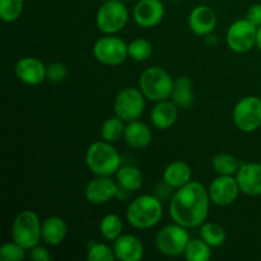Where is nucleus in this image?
Instances as JSON below:
<instances>
[{"label":"nucleus","mask_w":261,"mask_h":261,"mask_svg":"<svg viewBox=\"0 0 261 261\" xmlns=\"http://www.w3.org/2000/svg\"><path fill=\"white\" fill-rule=\"evenodd\" d=\"M135 23L143 28H153L162 22L165 7L161 0H139L133 12Z\"/></svg>","instance_id":"nucleus-15"},{"label":"nucleus","mask_w":261,"mask_h":261,"mask_svg":"<svg viewBox=\"0 0 261 261\" xmlns=\"http://www.w3.org/2000/svg\"><path fill=\"white\" fill-rule=\"evenodd\" d=\"M24 0H0V18L5 23H13L22 15Z\"/></svg>","instance_id":"nucleus-30"},{"label":"nucleus","mask_w":261,"mask_h":261,"mask_svg":"<svg viewBox=\"0 0 261 261\" xmlns=\"http://www.w3.org/2000/svg\"><path fill=\"white\" fill-rule=\"evenodd\" d=\"M173 103L178 109H189L194 102L193 93V82L188 76H178L173 83L172 96H171Z\"/></svg>","instance_id":"nucleus-24"},{"label":"nucleus","mask_w":261,"mask_h":261,"mask_svg":"<svg viewBox=\"0 0 261 261\" xmlns=\"http://www.w3.org/2000/svg\"><path fill=\"white\" fill-rule=\"evenodd\" d=\"M68 234V226L60 217H48L42 222L41 236L42 240L50 246H58L65 240Z\"/></svg>","instance_id":"nucleus-21"},{"label":"nucleus","mask_w":261,"mask_h":261,"mask_svg":"<svg viewBox=\"0 0 261 261\" xmlns=\"http://www.w3.org/2000/svg\"><path fill=\"white\" fill-rule=\"evenodd\" d=\"M189 242H190V234L188 228L176 222L163 227L155 236V246L158 251L167 256H178L185 254Z\"/></svg>","instance_id":"nucleus-7"},{"label":"nucleus","mask_w":261,"mask_h":261,"mask_svg":"<svg viewBox=\"0 0 261 261\" xmlns=\"http://www.w3.org/2000/svg\"><path fill=\"white\" fill-rule=\"evenodd\" d=\"M41 222L33 211H22L13 221L12 236L13 241L19 244L25 250L37 246L41 236Z\"/></svg>","instance_id":"nucleus-5"},{"label":"nucleus","mask_w":261,"mask_h":261,"mask_svg":"<svg viewBox=\"0 0 261 261\" xmlns=\"http://www.w3.org/2000/svg\"><path fill=\"white\" fill-rule=\"evenodd\" d=\"M246 18L255 24L256 27H260L261 25V4L257 3V4H252L251 7L247 9Z\"/></svg>","instance_id":"nucleus-36"},{"label":"nucleus","mask_w":261,"mask_h":261,"mask_svg":"<svg viewBox=\"0 0 261 261\" xmlns=\"http://www.w3.org/2000/svg\"><path fill=\"white\" fill-rule=\"evenodd\" d=\"M114 252L121 261H139L144 255V246L138 237L121 234L114 241Z\"/></svg>","instance_id":"nucleus-18"},{"label":"nucleus","mask_w":261,"mask_h":261,"mask_svg":"<svg viewBox=\"0 0 261 261\" xmlns=\"http://www.w3.org/2000/svg\"><path fill=\"white\" fill-rule=\"evenodd\" d=\"M30 259L35 261H48L51 259V255L48 250L43 246H35L30 250Z\"/></svg>","instance_id":"nucleus-35"},{"label":"nucleus","mask_w":261,"mask_h":261,"mask_svg":"<svg viewBox=\"0 0 261 261\" xmlns=\"http://www.w3.org/2000/svg\"><path fill=\"white\" fill-rule=\"evenodd\" d=\"M93 55L97 61L103 65L117 66L129 58L127 43L120 37L110 35L96 41L93 46Z\"/></svg>","instance_id":"nucleus-10"},{"label":"nucleus","mask_w":261,"mask_h":261,"mask_svg":"<svg viewBox=\"0 0 261 261\" xmlns=\"http://www.w3.org/2000/svg\"><path fill=\"white\" fill-rule=\"evenodd\" d=\"M86 165L96 176H112L121 167V157L112 143L94 142L87 149Z\"/></svg>","instance_id":"nucleus-3"},{"label":"nucleus","mask_w":261,"mask_h":261,"mask_svg":"<svg viewBox=\"0 0 261 261\" xmlns=\"http://www.w3.org/2000/svg\"><path fill=\"white\" fill-rule=\"evenodd\" d=\"M129 20V10L122 0H107L96 14L97 27L105 35H115L124 30Z\"/></svg>","instance_id":"nucleus-6"},{"label":"nucleus","mask_w":261,"mask_h":261,"mask_svg":"<svg viewBox=\"0 0 261 261\" xmlns=\"http://www.w3.org/2000/svg\"><path fill=\"white\" fill-rule=\"evenodd\" d=\"M68 75V68L63 63H53L47 66V79L51 82H61Z\"/></svg>","instance_id":"nucleus-34"},{"label":"nucleus","mask_w":261,"mask_h":261,"mask_svg":"<svg viewBox=\"0 0 261 261\" xmlns=\"http://www.w3.org/2000/svg\"><path fill=\"white\" fill-rule=\"evenodd\" d=\"M256 35L257 27L247 18L237 19L227 31V45L234 53H247L256 45Z\"/></svg>","instance_id":"nucleus-11"},{"label":"nucleus","mask_w":261,"mask_h":261,"mask_svg":"<svg viewBox=\"0 0 261 261\" xmlns=\"http://www.w3.org/2000/svg\"><path fill=\"white\" fill-rule=\"evenodd\" d=\"M233 122L241 132H256L261 126V98L247 96L240 99L233 109Z\"/></svg>","instance_id":"nucleus-8"},{"label":"nucleus","mask_w":261,"mask_h":261,"mask_svg":"<svg viewBox=\"0 0 261 261\" xmlns=\"http://www.w3.org/2000/svg\"><path fill=\"white\" fill-rule=\"evenodd\" d=\"M171 2H177V0H171Z\"/></svg>","instance_id":"nucleus-39"},{"label":"nucleus","mask_w":261,"mask_h":261,"mask_svg":"<svg viewBox=\"0 0 261 261\" xmlns=\"http://www.w3.org/2000/svg\"><path fill=\"white\" fill-rule=\"evenodd\" d=\"M217 25V14L208 5H198L189 15V28L198 36H209Z\"/></svg>","instance_id":"nucleus-17"},{"label":"nucleus","mask_w":261,"mask_h":261,"mask_svg":"<svg viewBox=\"0 0 261 261\" xmlns=\"http://www.w3.org/2000/svg\"><path fill=\"white\" fill-rule=\"evenodd\" d=\"M163 217V206L154 195H140L126 209V219L130 226L138 229H149L157 226Z\"/></svg>","instance_id":"nucleus-2"},{"label":"nucleus","mask_w":261,"mask_h":261,"mask_svg":"<svg viewBox=\"0 0 261 261\" xmlns=\"http://www.w3.org/2000/svg\"><path fill=\"white\" fill-rule=\"evenodd\" d=\"M15 75L28 86H38L47 79V66L37 58L27 56L22 58L15 64Z\"/></svg>","instance_id":"nucleus-14"},{"label":"nucleus","mask_w":261,"mask_h":261,"mask_svg":"<svg viewBox=\"0 0 261 261\" xmlns=\"http://www.w3.org/2000/svg\"><path fill=\"white\" fill-rule=\"evenodd\" d=\"M87 259L89 261H114L116 259L114 249L105 244H92L87 252Z\"/></svg>","instance_id":"nucleus-32"},{"label":"nucleus","mask_w":261,"mask_h":261,"mask_svg":"<svg viewBox=\"0 0 261 261\" xmlns=\"http://www.w3.org/2000/svg\"><path fill=\"white\" fill-rule=\"evenodd\" d=\"M144 94L140 89L127 87L117 93L114 101L115 115L125 122L135 121L143 115L145 107Z\"/></svg>","instance_id":"nucleus-9"},{"label":"nucleus","mask_w":261,"mask_h":261,"mask_svg":"<svg viewBox=\"0 0 261 261\" xmlns=\"http://www.w3.org/2000/svg\"><path fill=\"white\" fill-rule=\"evenodd\" d=\"M102 2H107V0H102Z\"/></svg>","instance_id":"nucleus-40"},{"label":"nucleus","mask_w":261,"mask_h":261,"mask_svg":"<svg viewBox=\"0 0 261 261\" xmlns=\"http://www.w3.org/2000/svg\"><path fill=\"white\" fill-rule=\"evenodd\" d=\"M27 250L15 241L7 242L0 247V260L3 261H19L25 257Z\"/></svg>","instance_id":"nucleus-33"},{"label":"nucleus","mask_w":261,"mask_h":261,"mask_svg":"<svg viewBox=\"0 0 261 261\" xmlns=\"http://www.w3.org/2000/svg\"><path fill=\"white\" fill-rule=\"evenodd\" d=\"M241 193L249 196L261 195V163H245L236 173Z\"/></svg>","instance_id":"nucleus-16"},{"label":"nucleus","mask_w":261,"mask_h":261,"mask_svg":"<svg viewBox=\"0 0 261 261\" xmlns=\"http://www.w3.org/2000/svg\"><path fill=\"white\" fill-rule=\"evenodd\" d=\"M122 228H124V223L117 214H107L101 219V223H99V232L107 241H115L117 237L121 236Z\"/></svg>","instance_id":"nucleus-26"},{"label":"nucleus","mask_w":261,"mask_h":261,"mask_svg":"<svg viewBox=\"0 0 261 261\" xmlns=\"http://www.w3.org/2000/svg\"><path fill=\"white\" fill-rule=\"evenodd\" d=\"M256 46L257 48L261 51V25L257 27V35H256Z\"/></svg>","instance_id":"nucleus-37"},{"label":"nucleus","mask_w":261,"mask_h":261,"mask_svg":"<svg viewBox=\"0 0 261 261\" xmlns=\"http://www.w3.org/2000/svg\"><path fill=\"white\" fill-rule=\"evenodd\" d=\"M122 2H125V3H127V2H133V0H122Z\"/></svg>","instance_id":"nucleus-38"},{"label":"nucleus","mask_w":261,"mask_h":261,"mask_svg":"<svg viewBox=\"0 0 261 261\" xmlns=\"http://www.w3.org/2000/svg\"><path fill=\"white\" fill-rule=\"evenodd\" d=\"M212 203L218 206H228L234 203L240 194V186L236 177L227 175H219L212 181L208 189Z\"/></svg>","instance_id":"nucleus-12"},{"label":"nucleus","mask_w":261,"mask_h":261,"mask_svg":"<svg viewBox=\"0 0 261 261\" xmlns=\"http://www.w3.org/2000/svg\"><path fill=\"white\" fill-rule=\"evenodd\" d=\"M127 50H129V58L140 63L148 60L152 56L153 46L145 38H137L127 45Z\"/></svg>","instance_id":"nucleus-31"},{"label":"nucleus","mask_w":261,"mask_h":261,"mask_svg":"<svg viewBox=\"0 0 261 261\" xmlns=\"http://www.w3.org/2000/svg\"><path fill=\"white\" fill-rule=\"evenodd\" d=\"M125 140L127 144L135 149H144L152 143V130L147 124L135 120V121L127 122L125 126Z\"/></svg>","instance_id":"nucleus-20"},{"label":"nucleus","mask_w":261,"mask_h":261,"mask_svg":"<svg viewBox=\"0 0 261 261\" xmlns=\"http://www.w3.org/2000/svg\"><path fill=\"white\" fill-rule=\"evenodd\" d=\"M124 122V120H121L117 116L107 119L101 126V135L103 140L109 143L119 142L125 134Z\"/></svg>","instance_id":"nucleus-28"},{"label":"nucleus","mask_w":261,"mask_h":261,"mask_svg":"<svg viewBox=\"0 0 261 261\" xmlns=\"http://www.w3.org/2000/svg\"><path fill=\"white\" fill-rule=\"evenodd\" d=\"M178 117V107L172 101H160L150 111V121L158 130H167L175 125Z\"/></svg>","instance_id":"nucleus-19"},{"label":"nucleus","mask_w":261,"mask_h":261,"mask_svg":"<svg viewBox=\"0 0 261 261\" xmlns=\"http://www.w3.org/2000/svg\"><path fill=\"white\" fill-rule=\"evenodd\" d=\"M120 186L111 176H97L89 181L84 190L86 199L92 204H105L117 196Z\"/></svg>","instance_id":"nucleus-13"},{"label":"nucleus","mask_w":261,"mask_h":261,"mask_svg":"<svg viewBox=\"0 0 261 261\" xmlns=\"http://www.w3.org/2000/svg\"><path fill=\"white\" fill-rule=\"evenodd\" d=\"M175 81L163 68H147L139 78V89L149 101L160 102L171 98Z\"/></svg>","instance_id":"nucleus-4"},{"label":"nucleus","mask_w":261,"mask_h":261,"mask_svg":"<svg viewBox=\"0 0 261 261\" xmlns=\"http://www.w3.org/2000/svg\"><path fill=\"white\" fill-rule=\"evenodd\" d=\"M212 166L218 175L233 176L239 171V161L229 153H218L212 160Z\"/></svg>","instance_id":"nucleus-27"},{"label":"nucleus","mask_w":261,"mask_h":261,"mask_svg":"<svg viewBox=\"0 0 261 261\" xmlns=\"http://www.w3.org/2000/svg\"><path fill=\"white\" fill-rule=\"evenodd\" d=\"M116 181L122 191L133 193L142 188L144 177L139 168L134 166H121L116 172Z\"/></svg>","instance_id":"nucleus-23"},{"label":"nucleus","mask_w":261,"mask_h":261,"mask_svg":"<svg viewBox=\"0 0 261 261\" xmlns=\"http://www.w3.org/2000/svg\"><path fill=\"white\" fill-rule=\"evenodd\" d=\"M211 201L208 189L198 181H190L176 190L168 212L173 222L186 228H195L205 222Z\"/></svg>","instance_id":"nucleus-1"},{"label":"nucleus","mask_w":261,"mask_h":261,"mask_svg":"<svg viewBox=\"0 0 261 261\" xmlns=\"http://www.w3.org/2000/svg\"><path fill=\"white\" fill-rule=\"evenodd\" d=\"M211 247L203 239L190 240L185 250V257L189 261H209L212 257Z\"/></svg>","instance_id":"nucleus-29"},{"label":"nucleus","mask_w":261,"mask_h":261,"mask_svg":"<svg viewBox=\"0 0 261 261\" xmlns=\"http://www.w3.org/2000/svg\"><path fill=\"white\" fill-rule=\"evenodd\" d=\"M191 168L182 161H173L163 172V181L171 189H180L191 181Z\"/></svg>","instance_id":"nucleus-22"},{"label":"nucleus","mask_w":261,"mask_h":261,"mask_svg":"<svg viewBox=\"0 0 261 261\" xmlns=\"http://www.w3.org/2000/svg\"><path fill=\"white\" fill-rule=\"evenodd\" d=\"M200 237L212 247H219L226 241V231L214 222H204L200 226Z\"/></svg>","instance_id":"nucleus-25"}]
</instances>
